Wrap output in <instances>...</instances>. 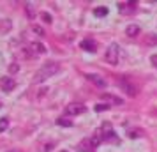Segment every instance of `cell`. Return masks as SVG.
Segmentation results:
<instances>
[{
    "label": "cell",
    "mask_w": 157,
    "mask_h": 152,
    "mask_svg": "<svg viewBox=\"0 0 157 152\" xmlns=\"http://www.w3.org/2000/svg\"><path fill=\"white\" fill-rule=\"evenodd\" d=\"M60 69V65L58 64H55V62H46V64L39 69V71L34 74V81L36 83H41V81H46L48 78H51L55 72Z\"/></svg>",
    "instance_id": "obj_1"
},
{
    "label": "cell",
    "mask_w": 157,
    "mask_h": 152,
    "mask_svg": "<svg viewBox=\"0 0 157 152\" xmlns=\"http://www.w3.org/2000/svg\"><path fill=\"white\" fill-rule=\"evenodd\" d=\"M118 44L117 43H111L109 46H108V50H106V55H104V58H106V62L108 64H111V65H117L118 64Z\"/></svg>",
    "instance_id": "obj_2"
},
{
    "label": "cell",
    "mask_w": 157,
    "mask_h": 152,
    "mask_svg": "<svg viewBox=\"0 0 157 152\" xmlns=\"http://www.w3.org/2000/svg\"><path fill=\"white\" fill-rule=\"evenodd\" d=\"M118 87H120L122 90H125L129 97H136V94H138V88H136V85H132V83H131V80H129V78H125V76L118 78Z\"/></svg>",
    "instance_id": "obj_3"
},
{
    "label": "cell",
    "mask_w": 157,
    "mask_h": 152,
    "mask_svg": "<svg viewBox=\"0 0 157 152\" xmlns=\"http://www.w3.org/2000/svg\"><path fill=\"white\" fill-rule=\"evenodd\" d=\"M101 134H102V140H104V142H113V143H118V136H117V133L109 127V124H102Z\"/></svg>",
    "instance_id": "obj_4"
},
{
    "label": "cell",
    "mask_w": 157,
    "mask_h": 152,
    "mask_svg": "<svg viewBox=\"0 0 157 152\" xmlns=\"http://www.w3.org/2000/svg\"><path fill=\"white\" fill-rule=\"evenodd\" d=\"M64 113L65 115H69V117L81 115V113H85V106H83L81 103H72V104H69V106H65Z\"/></svg>",
    "instance_id": "obj_5"
},
{
    "label": "cell",
    "mask_w": 157,
    "mask_h": 152,
    "mask_svg": "<svg viewBox=\"0 0 157 152\" xmlns=\"http://www.w3.org/2000/svg\"><path fill=\"white\" fill-rule=\"evenodd\" d=\"M14 87H16V81L11 76H0V88L4 92H11Z\"/></svg>",
    "instance_id": "obj_6"
},
{
    "label": "cell",
    "mask_w": 157,
    "mask_h": 152,
    "mask_svg": "<svg viewBox=\"0 0 157 152\" xmlns=\"http://www.w3.org/2000/svg\"><path fill=\"white\" fill-rule=\"evenodd\" d=\"M79 48L85 51H90V53H94V51H97V43L94 41V39H85V41H81L79 43Z\"/></svg>",
    "instance_id": "obj_7"
},
{
    "label": "cell",
    "mask_w": 157,
    "mask_h": 152,
    "mask_svg": "<svg viewBox=\"0 0 157 152\" xmlns=\"http://www.w3.org/2000/svg\"><path fill=\"white\" fill-rule=\"evenodd\" d=\"M85 78L88 81H92L94 85H97V87H106V80H102L99 74H92V72H88V74H85Z\"/></svg>",
    "instance_id": "obj_8"
},
{
    "label": "cell",
    "mask_w": 157,
    "mask_h": 152,
    "mask_svg": "<svg viewBox=\"0 0 157 152\" xmlns=\"http://www.w3.org/2000/svg\"><path fill=\"white\" fill-rule=\"evenodd\" d=\"M29 53L30 55H43V53H46V48H44V44L41 43H32L29 46Z\"/></svg>",
    "instance_id": "obj_9"
},
{
    "label": "cell",
    "mask_w": 157,
    "mask_h": 152,
    "mask_svg": "<svg viewBox=\"0 0 157 152\" xmlns=\"http://www.w3.org/2000/svg\"><path fill=\"white\" fill-rule=\"evenodd\" d=\"M92 149H95V147L92 145V140H90V138L83 140V142L78 145V150H79V152H94Z\"/></svg>",
    "instance_id": "obj_10"
},
{
    "label": "cell",
    "mask_w": 157,
    "mask_h": 152,
    "mask_svg": "<svg viewBox=\"0 0 157 152\" xmlns=\"http://www.w3.org/2000/svg\"><path fill=\"white\" fill-rule=\"evenodd\" d=\"M102 99L104 101H108L109 104H122V99L120 97H117V95H111V94H102Z\"/></svg>",
    "instance_id": "obj_11"
},
{
    "label": "cell",
    "mask_w": 157,
    "mask_h": 152,
    "mask_svg": "<svg viewBox=\"0 0 157 152\" xmlns=\"http://www.w3.org/2000/svg\"><path fill=\"white\" fill-rule=\"evenodd\" d=\"M125 34L131 37H136V36H140V27L138 25H129L127 29H125Z\"/></svg>",
    "instance_id": "obj_12"
},
{
    "label": "cell",
    "mask_w": 157,
    "mask_h": 152,
    "mask_svg": "<svg viewBox=\"0 0 157 152\" xmlns=\"http://www.w3.org/2000/svg\"><path fill=\"white\" fill-rule=\"evenodd\" d=\"M25 11H27V14H29L30 20H34V16H36V7H34V4H27V6H25Z\"/></svg>",
    "instance_id": "obj_13"
},
{
    "label": "cell",
    "mask_w": 157,
    "mask_h": 152,
    "mask_svg": "<svg viewBox=\"0 0 157 152\" xmlns=\"http://www.w3.org/2000/svg\"><path fill=\"white\" fill-rule=\"evenodd\" d=\"M94 14H95V16H106L108 14V7H104V6L95 7V9H94Z\"/></svg>",
    "instance_id": "obj_14"
},
{
    "label": "cell",
    "mask_w": 157,
    "mask_h": 152,
    "mask_svg": "<svg viewBox=\"0 0 157 152\" xmlns=\"http://www.w3.org/2000/svg\"><path fill=\"white\" fill-rule=\"evenodd\" d=\"M7 126H9V119L7 117H2L0 119V133H4V131L7 129Z\"/></svg>",
    "instance_id": "obj_15"
},
{
    "label": "cell",
    "mask_w": 157,
    "mask_h": 152,
    "mask_svg": "<svg viewBox=\"0 0 157 152\" xmlns=\"http://www.w3.org/2000/svg\"><path fill=\"white\" fill-rule=\"evenodd\" d=\"M57 124H58V126H64V127H71V126H72V122H71V120H67L65 117H62V119H58V120H57Z\"/></svg>",
    "instance_id": "obj_16"
},
{
    "label": "cell",
    "mask_w": 157,
    "mask_h": 152,
    "mask_svg": "<svg viewBox=\"0 0 157 152\" xmlns=\"http://www.w3.org/2000/svg\"><path fill=\"white\" fill-rule=\"evenodd\" d=\"M95 111H104V110H109V104H95Z\"/></svg>",
    "instance_id": "obj_17"
},
{
    "label": "cell",
    "mask_w": 157,
    "mask_h": 152,
    "mask_svg": "<svg viewBox=\"0 0 157 152\" xmlns=\"http://www.w3.org/2000/svg\"><path fill=\"white\" fill-rule=\"evenodd\" d=\"M32 30L36 32L37 36H44V30L41 29V27H37V25H34V27H32Z\"/></svg>",
    "instance_id": "obj_18"
},
{
    "label": "cell",
    "mask_w": 157,
    "mask_h": 152,
    "mask_svg": "<svg viewBox=\"0 0 157 152\" xmlns=\"http://www.w3.org/2000/svg\"><path fill=\"white\" fill-rule=\"evenodd\" d=\"M18 69H20L18 64H11V65H9V71H11V72H18Z\"/></svg>",
    "instance_id": "obj_19"
},
{
    "label": "cell",
    "mask_w": 157,
    "mask_h": 152,
    "mask_svg": "<svg viewBox=\"0 0 157 152\" xmlns=\"http://www.w3.org/2000/svg\"><path fill=\"white\" fill-rule=\"evenodd\" d=\"M131 138H138V136H141V131H131V134H129Z\"/></svg>",
    "instance_id": "obj_20"
},
{
    "label": "cell",
    "mask_w": 157,
    "mask_h": 152,
    "mask_svg": "<svg viewBox=\"0 0 157 152\" xmlns=\"http://www.w3.org/2000/svg\"><path fill=\"white\" fill-rule=\"evenodd\" d=\"M150 62H152L154 67H157V55H152V57H150Z\"/></svg>",
    "instance_id": "obj_21"
},
{
    "label": "cell",
    "mask_w": 157,
    "mask_h": 152,
    "mask_svg": "<svg viewBox=\"0 0 157 152\" xmlns=\"http://www.w3.org/2000/svg\"><path fill=\"white\" fill-rule=\"evenodd\" d=\"M43 18H44V20H46L48 23H51V16H50V14H46V13H44V14H43Z\"/></svg>",
    "instance_id": "obj_22"
},
{
    "label": "cell",
    "mask_w": 157,
    "mask_h": 152,
    "mask_svg": "<svg viewBox=\"0 0 157 152\" xmlns=\"http://www.w3.org/2000/svg\"><path fill=\"white\" fill-rule=\"evenodd\" d=\"M147 43H157V37H148V39H147Z\"/></svg>",
    "instance_id": "obj_23"
},
{
    "label": "cell",
    "mask_w": 157,
    "mask_h": 152,
    "mask_svg": "<svg viewBox=\"0 0 157 152\" xmlns=\"http://www.w3.org/2000/svg\"><path fill=\"white\" fill-rule=\"evenodd\" d=\"M60 152H67V150H60Z\"/></svg>",
    "instance_id": "obj_24"
}]
</instances>
